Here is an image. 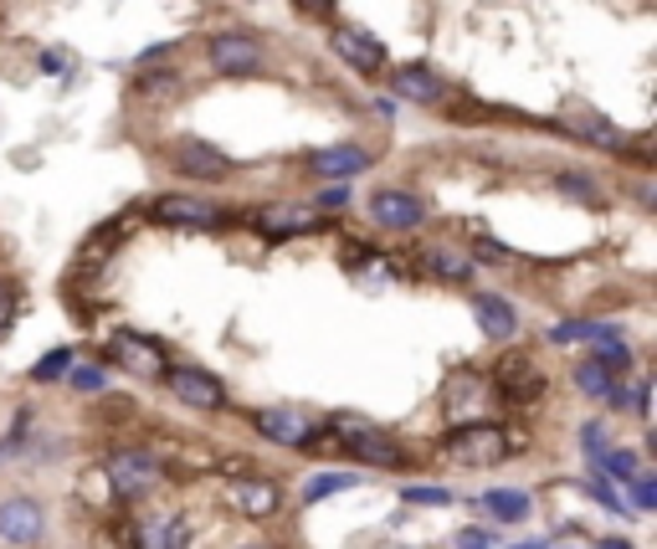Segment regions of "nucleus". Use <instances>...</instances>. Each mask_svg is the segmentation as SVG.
Wrapping results in <instances>:
<instances>
[{
	"label": "nucleus",
	"mask_w": 657,
	"mask_h": 549,
	"mask_svg": "<svg viewBox=\"0 0 657 549\" xmlns=\"http://www.w3.org/2000/svg\"><path fill=\"white\" fill-rule=\"evenodd\" d=\"M329 427H335V437L345 442V452H349V457H360V462H370V468H386V472L411 468L406 447L396 442L390 431H380V427H370V421H360V416H335Z\"/></svg>",
	"instance_id": "nucleus-1"
},
{
	"label": "nucleus",
	"mask_w": 657,
	"mask_h": 549,
	"mask_svg": "<svg viewBox=\"0 0 657 549\" xmlns=\"http://www.w3.org/2000/svg\"><path fill=\"white\" fill-rule=\"evenodd\" d=\"M509 437L498 427H488V421H462L457 431H447L442 437V452L452 457L457 468H494V462H504L509 457Z\"/></svg>",
	"instance_id": "nucleus-2"
},
{
	"label": "nucleus",
	"mask_w": 657,
	"mask_h": 549,
	"mask_svg": "<svg viewBox=\"0 0 657 549\" xmlns=\"http://www.w3.org/2000/svg\"><path fill=\"white\" fill-rule=\"evenodd\" d=\"M206 62H211L216 78H257L268 68L262 57V41L247 37V31H221V37L206 41Z\"/></svg>",
	"instance_id": "nucleus-3"
},
{
	"label": "nucleus",
	"mask_w": 657,
	"mask_h": 549,
	"mask_svg": "<svg viewBox=\"0 0 657 549\" xmlns=\"http://www.w3.org/2000/svg\"><path fill=\"white\" fill-rule=\"evenodd\" d=\"M165 386H170V396L180 406H190V411H221L227 406V386L211 376V370H196V365H175V370H165Z\"/></svg>",
	"instance_id": "nucleus-4"
},
{
	"label": "nucleus",
	"mask_w": 657,
	"mask_h": 549,
	"mask_svg": "<svg viewBox=\"0 0 657 549\" xmlns=\"http://www.w3.org/2000/svg\"><path fill=\"white\" fill-rule=\"evenodd\" d=\"M108 360L123 365V376H135V380H160L165 370H170V365H165V349L149 335H129V329H119V335L108 339Z\"/></svg>",
	"instance_id": "nucleus-5"
},
{
	"label": "nucleus",
	"mask_w": 657,
	"mask_h": 549,
	"mask_svg": "<svg viewBox=\"0 0 657 549\" xmlns=\"http://www.w3.org/2000/svg\"><path fill=\"white\" fill-rule=\"evenodd\" d=\"M329 52H335L349 72H360V78H380V72H386V47H380V37H370V31H360V27L329 31Z\"/></svg>",
	"instance_id": "nucleus-6"
},
{
	"label": "nucleus",
	"mask_w": 657,
	"mask_h": 549,
	"mask_svg": "<svg viewBox=\"0 0 657 549\" xmlns=\"http://www.w3.org/2000/svg\"><path fill=\"white\" fill-rule=\"evenodd\" d=\"M149 216L160 221V227H186V231H211L221 227V211L201 196H155L149 201Z\"/></svg>",
	"instance_id": "nucleus-7"
},
{
	"label": "nucleus",
	"mask_w": 657,
	"mask_h": 549,
	"mask_svg": "<svg viewBox=\"0 0 657 549\" xmlns=\"http://www.w3.org/2000/svg\"><path fill=\"white\" fill-rule=\"evenodd\" d=\"M41 535H47V509H41L37 498H6L0 503V539L16 549H31L41 545Z\"/></svg>",
	"instance_id": "nucleus-8"
},
{
	"label": "nucleus",
	"mask_w": 657,
	"mask_h": 549,
	"mask_svg": "<svg viewBox=\"0 0 657 549\" xmlns=\"http://www.w3.org/2000/svg\"><path fill=\"white\" fill-rule=\"evenodd\" d=\"M252 427L262 442L272 447H309L313 442V421L298 406H268V411L252 416Z\"/></svg>",
	"instance_id": "nucleus-9"
},
{
	"label": "nucleus",
	"mask_w": 657,
	"mask_h": 549,
	"mask_svg": "<svg viewBox=\"0 0 657 549\" xmlns=\"http://www.w3.org/2000/svg\"><path fill=\"white\" fill-rule=\"evenodd\" d=\"M365 211H370V221H376L380 231H416L427 221V206H421V196H411V190H376Z\"/></svg>",
	"instance_id": "nucleus-10"
},
{
	"label": "nucleus",
	"mask_w": 657,
	"mask_h": 549,
	"mask_svg": "<svg viewBox=\"0 0 657 549\" xmlns=\"http://www.w3.org/2000/svg\"><path fill=\"white\" fill-rule=\"evenodd\" d=\"M108 482H113L119 498H145L160 488V462L149 452H119L108 462Z\"/></svg>",
	"instance_id": "nucleus-11"
},
{
	"label": "nucleus",
	"mask_w": 657,
	"mask_h": 549,
	"mask_svg": "<svg viewBox=\"0 0 657 549\" xmlns=\"http://www.w3.org/2000/svg\"><path fill=\"white\" fill-rule=\"evenodd\" d=\"M170 160H175V170L186 174V180H211V186L231 180V160L216 144H206V139H180Z\"/></svg>",
	"instance_id": "nucleus-12"
},
{
	"label": "nucleus",
	"mask_w": 657,
	"mask_h": 549,
	"mask_svg": "<svg viewBox=\"0 0 657 549\" xmlns=\"http://www.w3.org/2000/svg\"><path fill=\"white\" fill-rule=\"evenodd\" d=\"M370 149L360 144H329V149H313L309 154V174H319V180H335V186H345V180H355V174H370Z\"/></svg>",
	"instance_id": "nucleus-13"
},
{
	"label": "nucleus",
	"mask_w": 657,
	"mask_h": 549,
	"mask_svg": "<svg viewBox=\"0 0 657 549\" xmlns=\"http://www.w3.org/2000/svg\"><path fill=\"white\" fill-rule=\"evenodd\" d=\"M494 390L504 401L524 406L545 390V370H539L535 360H524V355H509V360H498V370H494Z\"/></svg>",
	"instance_id": "nucleus-14"
},
{
	"label": "nucleus",
	"mask_w": 657,
	"mask_h": 549,
	"mask_svg": "<svg viewBox=\"0 0 657 549\" xmlns=\"http://www.w3.org/2000/svg\"><path fill=\"white\" fill-rule=\"evenodd\" d=\"M268 241H288V237H309V231L323 227V216L309 211V206H268V211L252 221Z\"/></svg>",
	"instance_id": "nucleus-15"
},
{
	"label": "nucleus",
	"mask_w": 657,
	"mask_h": 549,
	"mask_svg": "<svg viewBox=\"0 0 657 549\" xmlns=\"http://www.w3.org/2000/svg\"><path fill=\"white\" fill-rule=\"evenodd\" d=\"M390 93L401 98V103H442V93H447V82L437 78L431 68H396L390 72Z\"/></svg>",
	"instance_id": "nucleus-16"
},
{
	"label": "nucleus",
	"mask_w": 657,
	"mask_h": 549,
	"mask_svg": "<svg viewBox=\"0 0 657 549\" xmlns=\"http://www.w3.org/2000/svg\"><path fill=\"white\" fill-rule=\"evenodd\" d=\"M231 503H237V513H247V519H272L282 493H278V482H268V478H242L231 488Z\"/></svg>",
	"instance_id": "nucleus-17"
},
{
	"label": "nucleus",
	"mask_w": 657,
	"mask_h": 549,
	"mask_svg": "<svg viewBox=\"0 0 657 549\" xmlns=\"http://www.w3.org/2000/svg\"><path fill=\"white\" fill-rule=\"evenodd\" d=\"M472 319H478V329L488 339H514V329H519V313L509 309V298L498 293H472Z\"/></svg>",
	"instance_id": "nucleus-18"
},
{
	"label": "nucleus",
	"mask_w": 657,
	"mask_h": 549,
	"mask_svg": "<svg viewBox=\"0 0 657 549\" xmlns=\"http://www.w3.org/2000/svg\"><path fill=\"white\" fill-rule=\"evenodd\" d=\"M186 545H190V535L175 513H155V519L135 523V549H186Z\"/></svg>",
	"instance_id": "nucleus-19"
},
{
	"label": "nucleus",
	"mask_w": 657,
	"mask_h": 549,
	"mask_svg": "<svg viewBox=\"0 0 657 549\" xmlns=\"http://www.w3.org/2000/svg\"><path fill=\"white\" fill-rule=\"evenodd\" d=\"M478 509L494 523H524L529 519V493H524V488H488V493L478 498Z\"/></svg>",
	"instance_id": "nucleus-20"
},
{
	"label": "nucleus",
	"mask_w": 657,
	"mask_h": 549,
	"mask_svg": "<svg viewBox=\"0 0 657 549\" xmlns=\"http://www.w3.org/2000/svg\"><path fill=\"white\" fill-rule=\"evenodd\" d=\"M606 335H621V329L606 319H565L550 329V345H596V339H606Z\"/></svg>",
	"instance_id": "nucleus-21"
},
{
	"label": "nucleus",
	"mask_w": 657,
	"mask_h": 549,
	"mask_svg": "<svg viewBox=\"0 0 657 549\" xmlns=\"http://www.w3.org/2000/svg\"><path fill=\"white\" fill-rule=\"evenodd\" d=\"M565 119H570V129H576L580 139H590V144H601V149H621V129H611V123H606L601 113H590V108H570Z\"/></svg>",
	"instance_id": "nucleus-22"
},
{
	"label": "nucleus",
	"mask_w": 657,
	"mask_h": 549,
	"mask_svg": "<svg viewBox=\"0 0 657 549\" xmlns=\"http://www.w3.org/2000/svg\"><path fill=\"white\" fill-rule=\"evenodd\" d=\"M427 272L437 282H468L472 278V257L447 252V247H431V252H427Z\"/></svg>",
	"instance_id": "nucleus-23"
},
{
	"label": "nucleus",
	"mask_w": 657,
	"mask_h": 549,
	"mask_svg": "<svg viewBox=\"0 0 657 549\" xmlns=\"http://www.w3.org/2000/svg\"><path fill=\"white\" fill-rule=\"evenodd\" d=\"M611 386H617V370H606L601 360H580L576 365V390H580V396H590V401H606V396H611Z\"/></svg>",
	"instance_id": "nucleus-24"
},
{
	"label": "nucleus",
	"mask_w": 657,
	"mask_h": 549,
	"mask_svg": "<svg viewBox=\"0 0 657 549\" xmlns=\"http://www.w3.org/2000/svg\"><path fill=\"white\" fill-rule=\"evenodd\" d=\"M590 462H596L606 478H617V482H631L637 472H643V457L631 452V447H606V452H601V457H590Z\"/></svg>",
	"instance_id": "nucleus-25"
},
{
	"label": "nucleus",
	"mask_w": 657,
	"mask_h": 549,
	"mask_svg": "<svg viewBox=\"0 0 657 549\" xmlns=\"http://www.w3.org/2000/svg\"><path fill=\"white\" fill-rule=\"evenodd\" d=\"M355 472H319V478L303 482V503H323V498H335V493H349L355 488Z\"/></svg>",
	"instance_id": "nucleus-26"
},
{
	"label": "nucleus",
	"mask_w": 657,
	"mask_h": 549,
	"mask_svg": "<svg viewBox=\"0 0 657 549\" xmlns=\"http://www.w3.org/2000/svg\"><path fill=\"white\" fill-rule=\"evenodd\" d=\"M175 88H180V78L170 68H149L135 78V98H170Z\"/></svg>",
	"instance_id": "nucleus-27"
},
{
	"label": "nucleus",
	"mask_w": 657,
	"mask_h": 549,
	"mask_svg": "<svg viewBox=\"0 0 657 549\" xmlns=\"http://www.w3.org/2000/svg\"><path fill=\"white\" fill-rule=\"evenodd\" d=\"M590 360H601L606 370H631V345L621 335H606V339H596V355H590Z\"/></svg>",
	"instance_id": "nucleus-28"
},
{
	"label": "nucleus",
	"mask_w": 657,
	"mask_h": 549,
	"mask_svg": "<svg viewBox=\"0 0 657 549\" xmlns=\"http://www.w3.org/2000/svg\"><path fill=\"white\" fill-rule=\"evenodd\" d=\"M62 380H68V386H72V390H78V396H98V390H103V386H108V376H103V365H78V360H72V365H68V376H62Z\"/></svg>",
	"instance_id": "nucleus-29"
},
{
	"label": "nucleus",
	"mask_w": 657,
	"mask_h": 549,
	"mask_svg": "<svg viewBox=\"0 0 657 549\" xmlns=\"http://www.w3.org/2000/svg\"><path fill=\"white\" fill-rule=\"evenodd\" d=\"M68 365H72V349H52V355H41V360L31 365V380H37V386H52V380L68 376Z\"/></svg>",
	"instance_id": "nucleus-30"
},
{
	"label": "nucleus",
	"mask_w": 657,
	"mask_h": 549,
	"mask_svg": "<svg viewBox=\"0 0 657 549\" xmlns=\"http://www.w3.org/2000/svg\"><path fill=\"white\" fill-rule=\"evenodd\" d=\"M627 488H631V509H637V513H653V509H657V478H653L647 468L637 472Z\"/></svg>",
	"instance_id": "nucleus-31"
},
{
	"label": "nucleus",
	"mask_w": 657,
	"mask_h": 549,
	"mask_svg": "<svg viewBox=\"0 0 657 549\" xmlns=\"http://www.w3.org/2000/svg\"><path fill=\"white\" fill-rule=\"evenodd\" d=\"M586 488H590L596 498H601V509H611V513H631V503H621V493H617V488H611L606 478H596V472H590Z\"/></svg>",
	"instance_id": "nucleus-32"
},
{
	"label": "nucleus",
	"mask_w": 657,
	"mask_h": 549,
	"mask_svg": "<svg viewBox=\"0 0 657 549\" xmlns=\"http://www.w3.org/2000/svg\"><path fill=\"white\" fill-rule=\"evenodd\" d=\"M580 447H586V457H601L606 447H611V427H606V421H590V427L580 431Z\"/></svg>",
	"instance_id": "nucleus-33"
},
{
	"label": "nucleus",
	"mask_w": 657,
	"mask_h": 549,
	"mask_svg": "<svg viewBox=\"0 0 657 549\" xmlns=\"http://www.w3.org/2000/svg\"><path fill=\"white\" fill-rule=\"evenodd\" d=\"M555 186H560L565 196H580V201H586V206H596V201H601V190L590 186V180H576V174H570V170H565V174H555Z\"/></svg>",
	"instance_id": "nucleus-34"
},
{
	"label": "nucleus",
	"mask_w": 657,
	"mask_h": 549,
	"mask_svg": "<svg viewBox=\"0 0 657 549\" xmlns=\"http://www.w3.org/2000/svg\"><path fill=\"white\" fill-rule=\"evenodd\" d=\"M406 503H427V509H437V503H452V493H447V488H406Z\"/></svg>",
	"instance_id": "nucleus-35"
},
{
	"label": "nucleus",
	"mask_w": 657,
	"mask_h": 549,
	"mask_svg": "<svg viewBox=\"0 0 657 549\" xmlns=\"http://www.w3.org/2000/svg\"><path fill=\"white\" fill-rule=\"evenodd\" d=\"M452 545L457 549H494V535H488V529H462Z\"/></svg>",
	"instance_id": "nucleus-36"
},
{
	"label": "nucleus",
	"mask_w": 657,
	"mask_h": 549,
	"mask_svg": "<svg viewBox=\"0 0 657 549\" xmlns=\"http://www.w3.org/2000/svg\"><path fill=\"white\" fill-rule=\"evenodd\" d=\"M11 319H16V288L11 282H0V335L11 329Z\"/></svg>",
	"instance_id": "nucleus-37"
},
{
	"label": "nucleus",
	"mask_w": 657,
	"mask_h": 549,
	"mask_svg": "<svg viewBox=\"0 0 657 549\" xmlns=\"http://www.w3.org/2000/svg\"><path fill=\"white\" fill-rule=\"evenodd\" d=\"M293 6L309 16V21H329V16H335V0H293Z\"/></svg>",
	"instance_id": "nucleus-38"
},
{
	"label": "nucleus",
	"mask_w": 657,
	"mask_h": 549,
	"mask_svg": "<svg viewBox=\"0 0 657 549\" xmlns=\"http://www.w3.org/2000/svg\"><path fill=\"white\" fill-rule=\"evenodd\" d=\"M478 262H509V247H498V241H478Z\"/></svg>",
	"instance_id": "nucleus-39"
},
{
	"label": "nucleus",
	"mask_w": 657,
	"mask_h": 549,
	"mask_svg": "<svg viewBox=\"0 0 657 549\" xmlns=\"http://www.w3.org/2000/svg\"><path fill=\"white\" fill-rule=\"evenodd\" d=\"M319 206H323V211H329V206H345V186H323Z\"/></svg>",
	"instance_id": "nucleus-40"
},
{
	"label": "nucleus",
	"mask_w": 657,
	"mask_h": 549,
	"mask_svg": "<svg viewBox=\"0 0 657 549\" xmlns=\"http://www.w3.org/2000/svg\"><path fill=\"white\" fill-rule=\"evenodd\" d=\"M514 549H550L545 539H524V545H514Z\"/></svg>",
	"instance_id": "nucleus-41"
},
{
	"label": "nucleus",
	"mask_w": 657,
	"mask_h": 549,
	"mask_svg": "<svg viewBox=\"0 0 657 549\" xmlns=\"http://www.w3.org/2000/svg\"><path fill=\"white\" fill-rule=\"evenodd\" d=\"M601 549H631V545H627V539H606Z\"/></svg>",
	"instance_id": "nucleus-42"
},
{
	"label": "nucleus",
	"mask_w": 657,
	"mask_h": 549,
	"mask_svg": "<svg viewBox=\"0 0 657 549\" xmlns=\"http://www.w3.org/2000/svg\"><path fill=\"white\" fill-rule=\"evenodd\" d=\"M237 549H268V545H237Z\"/></svg>",
	"instance_id": "nucleus-43"
}]
</instances>
